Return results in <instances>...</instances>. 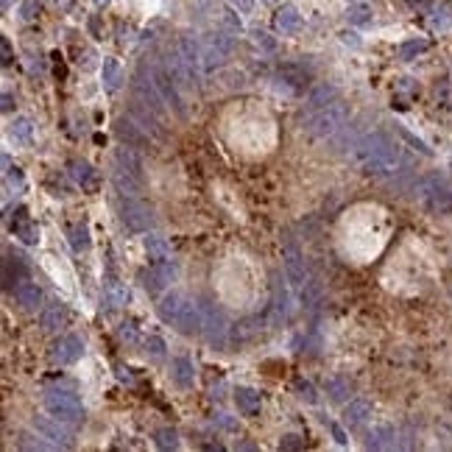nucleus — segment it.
<instances>
[{"label": "nucleus", "mask_w": 452, "mask_h": 452, "mask_svg": "<svg viewBox=\"0 0 452 452\" xmlns=\"http://www.w3.org/2000/svg\"><path fill=\"white\" fill-rule=\"evenodd\" d=\"M176 51H179V56L185 59V65L190 67L195 81H201V76L207 73V70H204V56H201V45L195 42L190 34H185V36H179Z\"/></svg>", "instance_id": "9b49d317"}, {"label": "nucleus", "mask_w": 452, "mask_h": 452, "mask_svg": "<svg viewBox=\"0 0 452 452\" xmlns=\"http://www.w3.org/2000/svg\"><path fill=\"white\" fill-rule=\"evenodd\" d=\"M255 42H257V45H262L265 51H274V48H277V45H274V39H271L268 34H262V31L255 34Z\"/></svg>", "instance_id": "37998d69"}, {"label": "nucleus", "mask_w": 452, "mask_h": 452, "mask_svg": "<svg viewBox=\"0 0 452 452\" xmlns=\"http://www.w3.org/2000/svg\"><path fill=\"white\" fill-rule=\"evenodd\" d=\"M162 70L176 81V87L179 90H195L198 87V81L193 78V73H190V67L185 65V59L179 56V51H168L165 53V59H162Z\"/></svg>", "instance_id": "1a4fd4ad"}, {"label": "nucleus", "mask_w": 452, "mask_h": 452, "mask_svg": "<svg viewBox=\"0 0 452 452\" xmlns=\"http://www.w3.org/2000/svg\"><path fill=\"white\" fill-rule=\"evenodd\" d=\"M34 430H36V436H39V438H48L53 447H62V450H67V447L73 444L70 433H67L65 427H62V424H59L56 419L36 416V419H34Z\"/></svg>", "instance_id": "f8f14e48"}, {"label": "nucleus", "mask_w": 452, "mask_h": 452, "mask_svg": "<svg viewBox=\"0 0 452 452\" xmlns=\"http://www.w3.org/2000/svg\"><path fill=\"white\" fill-rule=\"evenodd\" d=\"M45 408H48L51 416H56L62 421H76L81 419V414H84L81 399L76 394H70V391H59V388L45 394Z\"/></svg>", "instance_id": "39448f33"}, {"label": "nucleus", "mask_w": 452, "mask_h": 452, "mask_svg": "<svg viewBox=\"0 0 452 452\" xmlns=\"http://www.w3.org/2000/svg\"><path fill=\"white\" fill-rule=\"evenodd\" d=\"M296 394H299V399H304V402H316V399H319V396H316V388L310 386V383H304V380L296 383Z\"/></svg>", "instance_id": "c9c22d12"}, {"label": "nucleus", "mask_w": 452, "mask_h": 452, "mask_svg": "<svg viewBox=\"0 0 452 452\" xmlns=\"http://www.w3.org/2000/svg\"><path fill=\"white\" fill-rule=\"evenodd\" d=\"M14 235L26 243V246H36V240H39V229L34 221L26 218V210H20V218H17V224H14Z\"/></svg>", "instance_id": "393cba45"}, {"label": "nucleus", "mask_w": 452, "mask_h": 452, "mask_svg": "<svg viewBox=\"0 0 452 452\" xmlns=\"http://www.w3.org/2000/svg\"><path fill=\"white\" fill-rule=\"evenodd\" d=\"M170 377L179 388H193L195 383V366L190 357H173L170 360Z\"/></svg>", "instance_id": "2eb2a0df"}, {"label": "nucleus", "mask_w": 452, "mask_h": 452, "mask_svg": "<svg viewBox=\"0 0 452 452\" xmlns=\"http://www.w3.org/2000/svg\"><path fill=\"white\" fill-rule=\"evenodd\" d=\"M81 355H84V344H81L76 335H65V338H59V341L51 346V360H53L56 366H70V363H76Z\"/></svg>", "instance_id": "ddd939ff"}, {"label": "nucleus", "mask_w": 452, "mask_h": 452, "mask_svg": "<svg viewBox=\"0 0 452 452\" xmlns=\"http://www.w3.org/2000/svg\"><path fill=\"white\" fill-rule=\"evenodd\" d=\"M70 246L76 252H87L90 249V229H87V224H76L70 229Z\"/></svg>", "instance_id": "7c9ffc66"}, {"label": "nucleus", "mask_w": 452, "mask_h": 452, "mask_svg": "<svg viewBox=\"0 0 452 452\" xmlns=\"http://www.w3.org/2000/svg\"><path fill=\"white\" fill-rule=\"evenodd\" d=\"M232 48H235V39L224 31H215V34H207L204 36V42H201V56H204V70L210 73V70H215V67H221L229 59V53H232Z\"/></svg>", "instance_id": "20e7f679"}, {"label": "nucleus", "mask_w": 452, "mask_h": 452, "mask_svg": "<svg viewBox=\"0 0 452 452\" xmlns=\"http://www.w3.org/2000/svg\"><path fill=\"white\" fill-rule=\"evenodd\" d=\"M335 98H338L335 87H329V84H319V87L310 93V98H307V109L313 112V109H319V106L329 103V101H335Z\"/></svg>", "instance_id": "c756f323"}, {"label": "nucleus", "mask_w": 452, "mask_h": 452, "mask_svg": "<svg viewBox=\"0 0 452 452\" xmlns=\"http://www.w3.org/2000/svg\"><path fill=\"white\" fill-rule=\"evenodd\" d=\"M101 76H103V87L109 93L120 90V81H123V70H120V62L118 59H106L103 67H101Z\"/></svg>", "instance_id": "b1692460"}, {"label": "nucleus", "mask_w": 452, "mask_h": 452, "mask_svg": "<svg viewBox=\"0 0 452 452\" xmlns=\"http://www.w3.org/2000/svg\"><path fill=\"white\" fill-rule=\"evenodd\" d=\"M232 3H235L240 11H252V6H255V0H232Z\"/></svg>", "instance_id": "09e8293b"}, {"label": "nucleus", "mask_w": 452, "mask_h": 452, "mask_svg": "<svg viewBox=\"0 0 452 452\" xmlns=\"http://www.w3.org/2000/svg\"><path fill=\"white\" fill-rule=\"evenodd\" d=\"M39 11V0H23V9H20V17L23 20H34Z\"/></svg>", "instance_id": "58836bf2"}, {"label": "nucleus", "mask_w": 452, "mask_h": 452, "mask_svg": "<svg viewBox=\"0 0 452 452\" xmlns=\"http://www.w3.org/2000/svg\"><path fill=\"white\" fill-rule=\"evenodd\" d=\"M235 405L243 416H255V414H260V394L252 388H237L235 391Z\"/></svg>", "instance_id": "412c9836"}, {"label": "nucleus", "mask_w": 452, "mask_h": 452, "mask_svg": "<svg viewBox=\"0 0 452 452\" xmlns=\"http://www.w3.org/2000/svg\"><path fill=\"white\" fill-rule=\"evenodd\" d=\"M299 26H302V14H299L296 6H282V9L274 14V29L279 34H285V36L299 31Z\"/></svg>", "instance_id": "f3484780"}, {"label": "nucleus", "mask_w": 452, "mask_h": 452, "mask_svg": "<svg viewBox=\"0 0 452 452\" xmlns=\"http://www.w3.org/2000/svg\"><path fill=\"white\" fill-rule=\"evenodd\" d=\"M332 436H335V441H338V444H346V433H344L338 424H332Z\"/></svg>", "instance_id": "a18cd8bd"}, {"label": "nucleus", "mask_w": 452, "mask_h": 452, "mask_svg": "<svg viewBox=\"0 0 452 452\" xmlns=\"http://www.w3.org/2000/svg\"><path fill=\"white\" fill-rule=\"evenodd\" d=\"M145 252L151 260H168L170 257V240L165 235H148L145 237Z\"/></svg>", "instance_id": "bb28decb"}, {"label": "nucleus", "mask_w": 452, "mask_h": 452, "mask_svg": "<svg viewBox=\"0 0 452 452\" xmlns=\"http://www.w3.org/2000/svg\"><path fill=\"white\" fill-rule=\"evenodd\" d=\"M65 316H67V310L62 302L45 304L42 313H39V327H42V332H56V329L65 324Z\"/></svg>", "instance_id": "dca6fc26"}, {"label": "nucleus", "mask_w": 452, "mask_h": 452, "mask_svg": "<svg viewBox=\"0 0 452 452\" xmlns=\"http://www.w3.org/2000/svg\"><path fill=\"white\" fill-rule=\"evenodd\" d=\"M285 316H288V291L277 285V293H274V319L285 322Z\"/></svg>", "instance_id": "72a5a7b5"}, {"label": "nucleus", "mask_w": 452, "mask_h": 452, "mask_svg": "<svg viewBox=\"0 0 452 452\" xmlns=\"http://www.w3.org/2000/svg\"><path fill=\"white\" fill-rule=\"evenodd\" d=\"M118 134H120L126 143H131V145H145V143H148V131L143 129L131 115L118 120Z\"/></svg>", "instance_id": "a211bd4d"}, {"label": "nucleus", "mask_w": 452, "mask_h": 452, "mask_svg": "<svg viewBox=\"0 0 452 452\" xmlns=\"http://www.w3.org/2000/svg\"><path fill=\"white\" fill-rule=\"evenodd\" d=\"M0 45H3V65H9V62H11V48H9V39H3Z\"/></svg>", "instance_id": "de8ad7c7"}, {"label": "nucleus", "mask_w": 452, "mask_h": 452, "mask_svg": "<svg viewBox=\"0 0 452 452\" xmlns=\"http://www.w3.org/2000/svg\"><path fill=\"white\" fill-rule=\"evenodd\" d=\"M221 20H224V23L229 26V29H232V31H240V29H243L240 17H237V14L232 11V9H224V17H221Z\"/></svg>", "instance_id": "ea45409f"}, {"label": "nucleus", "mask_w": 452, "mask_h": 452, "mask_svg": "<svg viewBox=\"0 0 452 452\" xmlns=\"http://www.w3.org/2000/svg\"><path fill=\"white\" fill-rule=\"evenodd\" d=\"M6 185H9V188H17V190H23V185H26V182H23V173H20L17 168H14V173L9 170V176H6Z\"/></svg>", "instance_id": "79ce46f5"}, {"label": "nucleus", "mask_w": 452, "mask_h": 452, "mask_svg": "<svg viewBox=\"0 0 452 452\" xmlns=\"http://www.w3.org/2000/svg\"><path fill=\"white\" fill-rule=\"evenodd\" d=\"M265 3H277V0H265Z\"/></svg>", "instance_id": "5fc2aeb1"}, {"label": "nucleus", "mask_w": 452, "mask_h": 452, "mask_svg": "<svg viewBox=\"0 0 452 452\" xmlns=\"http://www.w3.org/2000/svg\"><path fill=\"white\" fill-rule=\"evenodd\" d=\"M53 3H59V0H53Z\"/></svg>", "instance_id": "6e6d98bb"}, {"label": "nucleus", "mask_w": 452, "mask_h": 452, "mask_svg": "<svg viewBox=\"0 0 452 452\" xmlns=\"http://www.w3.org/2000/svg\"><path fill=\"white\" fill-rule=\"evenodd\" d=\"M31 134H34V123L29 118H14L11 126H9V137L14 143H31Z\"/></svg>", "instance_id": "c85d7f7f"}, {"label": "nucleus", "mask_w": 452, "mask_h": 452, "mask_svg": "<svg viewBox=\"0 0 452 452\" xmlns=\"http://www.w3.org/2000/svg\"><path fill=\"white\" fill-rule=\"evenodd\" d=\"M282 262H285V274H288V282H291L296 291H302L310 279L307 274V262H304V255L302 249L296 246L293 237H285V246H282Z\"/></svg>", "instance_id": "423d86ee"}, {"label": "nucleus", "mask_w": 452, "mask_h": 452, "mask_svg": "<svg viewBox=\"0 0 452 452\" xmlns=\"http://www.w3.org/2000/svg\"><path fill=\"white\" fill-rule=\"evenodd\" d=\"M346 120H349V106L341 101V98H335V101H329V103H324L319 109H313L307 118H304V131L307 134H313V137H335L338 131L346 126Z\"/></svg>", "instance_id": "7ed1b4c3"}, {"label": "nucleus", "mask_w": 452, "mask_h": 452, "mask_svg": "<svg viewBox=\"0 0 452 452\" xmlns=\"http://www.w3.org/2000/svg\"><path fill=\"white\" fill-rule=\"evenodd\" d=\"M327 391H329V396H332L335 402H341V399H346V394H349V380L332 377V380L327 383Z\"/></svg>", "instance_id": "f704fd0d"}, {"label": "nucleus", "mask_w": 452, "mask_h": 452, "mask_svg": "<svg viewBox=\"0 0 452 452\" xmlns=\"http://www.w3.org/2000/svg\"><path fill=\"white\" fill-rule=\"evenodd\" d=\"M96 3H101V6H103V3H109V0H96Z\"/></svg>", "instance_id": "864d4df0"}, {"label": "nucleus", "mask_w": 452, "mask_h": 452, "mask_svg": "<svg viewBox=\"0 0 452 452\" xmlns=\"http://www.w3.org/2000/svg\"><path fill=\"white\" fill-rule=\"evenodd\" d=\"M151 76H154V84H157V90H160L165 106H170V109L185 120V118H188V109H185V101H182V96H179L176 81H173L165 70H157V73H151Z\"/></svg>", "instance_id": "9d476101"}, {"label": "nucleus", "mask_w": 452, "mask_h": 452, "mask_svg": "<svg viewBox=\"0 0 452 452\" xmlns=\"http://www.w3.org/2000/svg\"><path fill=\"white\" fill-rule=\"evenodd\" d=\"M344 42H346V45H349V42H352V45H357L355 34H344Z\"/></svg>", "instance_id": "3c124183"}, {"label": "nucleus", "mask_w": 452, "mask_h": 452, "mask_svg": "<svg viewBox=\"0 0 452 452\" xmlns=\"http://www.w3.org/2000/svg\"><path fill=\"white\" fill-rule=\"evenodd\" d=\"M14 299H17V304H20L23 310H36L39 302H42V291H39L34 282H20V285L14 288Z\"/></svg>", "instance_id": "aec40b11"}, {"label": "nucleus", "mask_w": 452, "mask_h": 452, "mask_svg": "<svg viewBox=\"0 0 452 452\" xmlns=\"http://www.w3.org/2000/svg\"><path fill=\"white\" fill-rule=\"evenodd\" d=\"M179 277V265L176 262H168V260H157V265L145 274V288L148 291H160V288H168L173 279Z\"/></svg>", "instance_id": "4468645a"}, {"label": "nucleus", "mask_w": 452, "mask_h": 452, "mask_svg": "<svg viewBox=\"0 0 452 452\" xmlns=\"http://www.w3.org/2000/svg\"><path fill=\"white\" fill-rule=\"evenodd\" d=\"M118 335H120V341H126V344H134V341H137V327H134V322L120 324Z\"/></svg>", "instance_id": "4c0bfd02"}, {"label": "nucleus", "mask_w": 452, "mask_h": 452, "mask_svg": "<svg viewBox=\"0 0 452 452\" xmlns=\"http://www.w3.org/2000/svg\"><path fill=\"white\" fill-rule=\"evenodd\" d=\"M70 173H73V179L81 185V188H87V190H93L96 188V170H93V165L90 162H70Z\"/></svg>", "instance_id": "a878e982"}, {"label": "nucleus", "mask_w": 452, "mask_h": 452, "mask_svg": "<svg viewBox=\"0 0 452 452\" xmlns=\"http://www.w3.org/2000/svg\"><path fill=\"white\" fill-rule=\"evenodd\" d=\"M279 447H282V450H299V447H302V438H299V436H285Z\"/></svg>", "instance_id": "c03bdc74"}, {"label": "nucleus", "mask_w": 452, "mask_h": 452, "mask_svg": "<svg viewBox=\"0 0 452 452\" xmlns=\"http://www.w3.org/2000/svg\"><path fill=\"white\" fill-rule=\"evenodd\" d=\"M103 302H106V307H109V310L123 307V304L129 302V291H126V285H120V282H109V285H106V291H103Z\"/></svg>", "instance_id": "cd10ccee"}, {"label": "nucleus", "mask_w": 452, "mask_h": 452, "mask_svg": "<svg viewBox=\"0 0 452 452\" xmlns=\"http://www.w3.org/2000/svg\"><path fill=\"white\" fill-rule=\"evenodd\" d=\"M346 17H349L352 26H366V23H371V9L366 3H357L346 11Z\"/></svg>", "instance_id": "473e14b6"}, {"label": "nucleus", "mask_w": 452, "mask_h": 452, "mask_svg": "<svg viewBox=\"0 0 452 452\" xmlns=\"http://www.w3.org/2000/svg\"><path fill=\"white\" fill-rule=\"evenodd\" d=\"M115 168H123L126 173H131L134 179L143 182V160L131 151V145H123V148L115 151Z\"/></svg>", "instance_id": "6ab92c4d"}, {"label": "nucleus", "mask_w": 452, "mask_h": 452, "mask_svg": "<svg viewBox=\"0 0 452 452\" xmlns=\"http://www.w3.org/2000/svg\"><path fill=\"white\" fill-rule=\"evenodd\" d=\"M201 316H204V322H201L204 338H207L212 346L224 349L226 338H229V324H226L224 313H221L215 304H201Z\"/></svg>", "instance_id": "0eeeda50"}, {"label": "nucleus", "mask_w": 452, "mask_h": 452, "mask_svg": "<svg viewBox=\"0 0 452 452\" xmlns=\"http://www.w3.org/2000/svg\"><path fill=\"white\" fill-rule=\"evenodd\" d=\"M3 9H11V0H3Z\"/></svg>", "instance_id": "603ef678"}, {"label": "nucleus", "mask_w": 452, "mask_h": 452, "mask_svg": "<svg viewBox=\"0 0 452 452\" xmlns=\"http://www.w3.org/2000/svg\"><path fill=\"white\" fill-rule=\"evenodd\" d=\"M371 416V405L369 402H363V399H355V402H349L346 405V411H344V421H346V427H360L363 421Z\"/></svg>", "instance_id": "4be33fe9"}, {"label": "nucleus", "mask_w": 452, "mask_h": 452, "mask_svg": "<svg viewBox=\"0 0 452 452\" xmlns=\"http://www.w3.org/2000/svg\"><path fill=\"white\" fill-rule=\"evenodd\" d=\"M424 48H427L424 42H405V45H402V59H411L414 53H421Z\"/></svg>", "instance_id": "a19ab883"}, {"label": "nucleus", "mask_w": 452, "mask_h": 452, "mask_svg": "<svg viewBox=\"0 0 452 452\" xmlns=\"http://www.w3.org/2000/svg\"><path fill=\"white\" fill-rule=\"evenodd\" d=\"M20 447H26V450H48V444H42V441H23Z\"/></svg>", "instance_id": "49530a36"}, {"label": "nucleus", "mask_w": 452, "mask_h": 452, "mask_svg": "<svg viewBox=\"0 0 452 452\" xmlns=\"http://www.w3.org/2000/svg\"><path fill=\"white\" fill-rule=\"evenodd\" d=\"M157 310H160L162 322L173 324L179 332H185V335L201 332V322H204L201 304H195L188 293H182V291L165 293L160 299V304H157Z\"/></svg>", "instance_id": "f257e3e1"}, {"label": "nucleus", "mask_w": 452, "mask_h": 452, "mask_svg": "<svg viewBox=\"0 0 452 452\" xmlns=\"http://www.w3.org/2000/svg\"><path fill=\"white\" fill-rule=\"evenodd\" d=\"M120 218L123 224L129 226L131 232H148L154 226V215H151V207H145L143 201L137 198H126L123 210H120Z\"/></svg>", "instance_id": "6e6552de"}, {"label": "nucleus", "mask_w": 452, "mask_h": 452, "mask_svg": "<svg viewBox=\"0 0 452 452\" xmlns=\"http://www.w3.org/2000/svg\"><path fill=\"white\" fill-rule=\"evenodd\" d=\"M11 109V96H3V112H9Z\"/></svg>", "instance_id": "8fccbe9b"}, {"label": "nucleus", "mask_w": 452, "mask_h": 452, "mask_svg": "<svg viewBox=\"0 0 452 452\" xmlns=\"http://www.w3.org/2000/svg\"><path fill=\"white\" fill-rule=\"evenodd\" d=\"M154 441H157V447H160V450H176V447H179V436H176V430H170V427L157 430Z\"/></svg>", "instance_id": "2f4dec72"}, {"label": "nucleus", "mask_w": 452, "mask_h": 452, "mask_svg": "<svg viewBox=\"0 0 452 452\" xmlns=\"http://www.w3.org/2000/svg\"><path fill=\"white\" fill-rule=\"evenodd\" d=\"M112 179H115V188H118V193H123L126 198H137V193H140V179H134V176H131V173H126L123 168H115Z\"/></svg>", "instance_id": "5701e85b"}, {"label": "nucleus", "mask_w": 452, "mask_h": 452, "mask_svg": "<svg viewBox=\"0 0 452 452\" xmlns=\"http://www.w3.org/2000/svg\"><path fill=\"white\" fill-rule=\"evenodd\" d=\"M355 151L357 160L363 162V168H366V173H371V176H383L388 170H394V165H396L394 145L388 143L383 134H377V131L366 134L363 140H357Z\"/></svg>", "instance_id": "f03ea898"}, {"label": "nucleus", "mask_w": 452, "mask_h": 452, "mask_svg": "<svg viewBox=\"0 0 452 452\" xmlns=\"http://www.w3.org/2000/svg\"><path fill=\"white\" fill-rule=\"evenodd\" d=\"M145 352H151V357H157V360H160V357L165 355V341L157 338V335H154V338H148V341H145Z\"/></svg>", "instance_id": "e433bc0d"}]
</instances>
